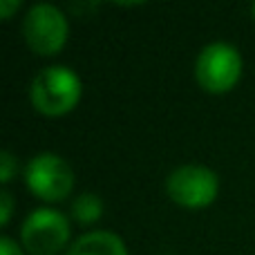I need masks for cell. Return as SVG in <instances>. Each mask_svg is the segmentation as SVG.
I'll use <instances>...</instances> for the list:
<instances>
[{"instance_id": "6da1fadb", "label": "cell", "mask_w": 255, "mask_h": 255, "mask_svg": "<svg viewBox=\"0 0 255 255\" xmlns=\"http://www.w3.org/2000/svg\"><path fill=\"white\" fill-rule=\"evenodd\" d=\"M29 97L38 112H43L47 117H61L79 103L81 81L67 67H45L31 81Z\"/></svg>"}, {"instance_id": "7a4b0ae2", "label": "cell", "mask_w": 255, "mask_h": 255, "mask_svg": "<svg viewBox=\"0 0 255 255\" xmlns=\"http://www.w3.org/2000/svg\"><path fill=\"white\" fill-rule=\"evenodd\" d=\"M242 74V58L233 45L211 43L202 49L195 63L197 83L206 92L224 94L238 83Z\"/></svg>"}, {"instance_id": "3957f363", "label": "cell", "mask_w": 255, "mask_h": 255, "mask_svg": "<svg viewBox=\"0 0 255 255\" xmlns=\"http://www.w3.org/2000/svg\"><path fill=\"white\" fill-rule=\"evenodd\" d=\"M25 179L36 197L45 199V202H61L72 193L74 172L65 159L45 152L27 163Z\"/></svg>"}, {"instance_id": "277c9868", "label": "cell", "mask_w": 255, "mask_h": 255, "mask_svg": "<svg viewBox=\"0 0 255 255\" xmlns=\"http://www.w3.org/2000/svg\"><path fill=\"white\" fill-rule=\"evenodd\" d=\"M22 244L31 255H56L67 244L70 224L52 208H38L22 224Z\"/></svg>"}, {"instance_id": "5b68a950", "label": "cell", "mask_w": 255, "mask_h": 255, "mask_svg": "<svg viewBox=\"0 0 255 255\" xmlns=\"http://www.w3.org/2000/svg\"><path fill=\"white\" fill-rule=\"evenodd\" d=\"M25 40L36 54L52 56L61 52L67 40V20L52 4H36L29 9L22 25Z\"/></svg>"}, {"instance_id": "8992f818", "label": "cell", "mask_w": 255, "mask_h": 255, "mask_svg": "<svg viewBox=\"0 0 255 255\" xmlns=\"http://www.w3.org/2000/svg\"><path fill=\"white\" fill-rule=\"evenodd\" d=\"M217 175L204 166H181L170 172L166 190L172 202L186 208H204L217 197Z\"/></svg>"}, {"instance_id": "52a82bcc", "label": "cell", "mask_w": 255, "mask_h": 255, "mask_svg": "<svg viewBox=\"0 0 255 255\" xmlns=\"http://www.w3.org/2000/svg\"><path fill=\"white\" fill-rule=\"evenodd\" d=\"M67 255H128L126 244L108 231H94V233L81 235L70 247Z\"/></svg>"}, {"instance_id": "ba28073f", "label": "cell", "mask_w": 255, "mask_h": 255, "mask_svg": "<svg viewBox=\"0 0 255 255\" xmlns=\"http://www.w3.org/2000/svg\"><path fill=\"white\" fill-rule=\"evenodd\" d=\"M101 213H103V202L92 193L81 195V197H76L74 204H72V217H74L76 222H81V224H92V222H97L99 217H101Z\"/></svg>"}, {"instance_id": "9c48e42d", "label": "cell", "mask_w": 255, "mask_h": 255, "mask_svg": "<svg viewBox=\"0 0 255 255\" xmlns=\"http://www.w3.org/2000/svg\"><path fill=\"white\" fill-rule=\"evenodd\" d=\"M13 170H16V159H13L11 152H0V181L7 184L9 179L13 177Z\"/></svg>"}, {"instance_id": "30bf717a", "label": "cell", "mask_w": 255, "mask_h": 255, "mask_svg": "<svg viewBox=\"0 0 255 255\" xmlns=\"http://www.w3.org/2000/svg\"><path fill=\"white\" fill-rule=\"evenodd\" d=\"M0 224L2 226H7L9 224V217H11V206H13V202H11V195L7 193V190H2L0 193Z\"/></svg>"}, {"instance_id": "8fae6325", "label": "cell", "mask_w": 255, "mask_h": 255, "mask_svg": "<svg viewBox=\"0 0 255 255\" xmlns=\"http://www.w3.org/2000/svg\"><path fill=\"white\" fill-rule=\"evenodd\" d=\"M0 255H22V251L18 249V244L9 238L0 240Z\"/></svg>"}, {"instance_id": "7c38bea8", "label": "cell", "mask_w": 255, "mask_h": 255, "mask_svg": "<svg viewBox=\"0 0 255 255\" xmlns=\"http://www.w3.org/2000/svg\"><path fill=\"white\" fill-rule=\"evenodd\" d=\"M18 7H20V2H18V0H0V16L9 18L13 9H18Z\"/></svg>"}, {"instance_id": "4fadbf2b", "label": "cell", "mask_w": 255, "mask_h": 255, "mask_svg": "<svg viewBox=\"0 0 255 255\" xmlns=\"http://www.w3.org/2000/svg\"><path fill=\"white\" fill-rule=\"evenodd\" d=\"M253 16H255V4H253Z\"/></svg>"}]
</instances>
